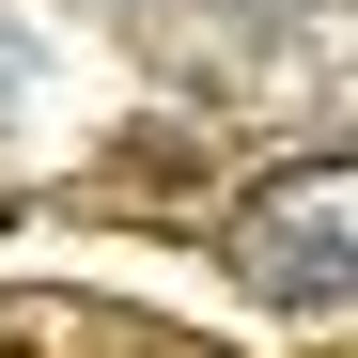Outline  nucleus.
I'll list each match as a JSON object with an SVG mask.
<instances>
[{
  "label": "nucleus",
  "instance_id": "1",
  "mask_svg": "<svg viewBox=\"0 0 358 358\" xmlns=\"http://www.w3.org/2000/svg\"><path fill=\"white\" fill-rule=\"evenodd\" d=\"M234 265L280 312H358V156H312V171H265L234 203Z\"/></svg>",
  "mask_w": 358,
  "mask_h": 358
}]
</instances>
